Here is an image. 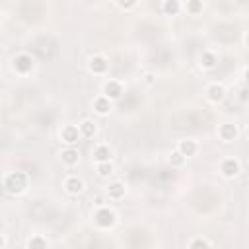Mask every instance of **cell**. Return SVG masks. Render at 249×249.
Wrapping results in <instances>:
<instances>
[{
	"mask_svg": "<svg viewBox=\"0 0 249 249\" xmlns=\"http://www.w3.org/2000/svg\"><path fill=\"white\" fill-rule=\"evenodd\" d=\"M117 6H119L121 10H130V8L136 6V0H130V2H117Z\"/></svg>",
	"mask_w": 249,
	"mask_h": 249,
	"instance_id": "obj_24",
	"label": "cell"
},
{
	"mask_svg": "<svg viewBox=\"0 0 249 249\" xmlns=\"http://www.w3.org/2000/svg\"><path fill=\"white\" fill-rule=\"evenodd\" d=\"M107 196L113 198V200H121V198L124 196V185L119 183V181L109 183V187H107Z\"/></svg>",
	"mask_w": 249,
	"mask_h": 249,
	"instance_id": "obj_16",
	"label": "cell"
},
{
	"mask_svg": "<svg viewBox=\"0 0 249 249\" xmlns=\"http://www.w3.org/2000/svg\"><path fill=\"white\" fill-rule=\"evenodd\" d=\"M121 93H123V86H121V82H117V80H107V82L103 84V95H105L109 101L119 99Z\"/></svg>",
	"mask_w": 249,
	"mask_h": 249,
	"instance_id": "obj_6",
	"label": "cell"
},
{
	"mask_svg": "<svg viewBox=\"0 0 249 249\" xmlns=\"http://www.w3.org/2000/svg\"><path fill=\"white\" fill-rule=\"evenodd\" d=\"M4 245H6V239H4V235L0 233V249H4Z\"/></svg>",
	"mask_w": 249,
	"mask_h": 249,
	"instance_id": "obj_26",
	"label": "cell"
},
{
	"mask_svg": "<svg viewBox=\"0 0 249 249\" xmlns=\"http://www.w3.org/2000/svg\"><path fill=\"white\" fill-rule=\"evenodd\" d=\"M60 160H62V163H64V165L72 167V165H76V163H78L80 154H78V150H76L74 146H68V148H64V150L60 152Z\"/></svg>",
	"mask_w": 249,
	"mask_h": 249,
	"instance_id": "obj_14",
	"label": "cell"
},
{
	"mask_svg": "<svg viewBox=\"0 0 249 249\" xmlns=\"http://www.w3.org/2000/svg\"><path fill=\"white\" fill-rule=\"evenodd\" d=\"M189 249H210V243H208L204 237H195V239L189 243Z\"/></svg>",
	"mask_w": 249,
	"mask_h": 249,
	"instance_id": "obj_23",
	"label": "cell"
},
{
	"mask_svg": "<svg viewBox=\"0 0 249 249\" xmlns=\"http://www.w3.org/2000/svg\"><path fill=\"white\" fill-rule=\"evenodd\" d=\"M216 64H218V56H216L212 51H204V53L200 54V66H202V68L210 70V68H214Z\"/></svg>",
	"mask_w": 249,
	"mask_h": 249,
	"instance_id": "obj_17",
	"label": "cell"
},
{
	"mask_svg": "<svg viewBox=\"0 0 249 249\" xmlns=\"http://www.w3.org/2000/svg\"><path fill=\"white\" fill-rule=\"evenodd\" d=\"M237 134H239V130H237V126L233 123H224L218 128V136H220L222 142H231V140L237 138Z\"/></svg>",
	"mask_w": 249,
	"mask_h": 249,
	"instance_id": "obj_7",
	"label": "cell"
},
{
	"mask_svg": "<svg viewBox=\"0 0 249 249\" xmlns=\"http://www.w3.org/2000/svg\"><path fill=\"white\" fill-rule=\"evenodd\" d=\"M113 173V163L111 161H105V163H97V175L99 177H109Z\"/></svg>",
	"mask_w": 249,
	"mask_h": 249,
	"instance_id": "obj_22",
	"label": "cell"
},
{
	"mask_svg": "<svg viewBox=\"0 0 249 249\" xmlns=\"http://www.w3.org/2000/svg\"><path fill=\"white\" fill-rule=\"evenodd\" d=\"M0 19H2V16H0Z\"/></svg>",
	"mask_w": 249,
	"mask_h": 249,
	"instance_id": "obj_28",
	"label": "cell"
},
{
	"mask_svg": "<svg viewBox=\"0 0 249 249\" xmlns=\"http://www.w3.org/2000/svg\"><path fill=\"white\" fill-rule=\"evenodd\" d=\"M146 82L152 84V82H154V76H152V74H146Z\"/></svg>",
	"mask_w": 249,
	"mask_h": 249,
	"instance_id": "obj_27",
	"label": "cell"
},
{
	"mask_svg": "<svg viewBox=\"0 0 249 249\" xmlns=\"http://www.w3.org/2000/svg\"><path fill=\"white\" fill-rule=\"evenodd\" d=\"M64 189H66L68 195H80V193H84L86 185H84V181H82L80 177L70 175V177L64 179Z\"/></svg>",
	"mask_w": 249,
	"mask_h": 249,
	"instance_id": "obj_9",
	"label": "cell"
},
{
	"mask_svg": "<svg viewBox=\"0 0 249 249\" xmlns=\"http://www.w3.org/2000/svg\"><path fill=\"white\" fill-rule=\"evenodd\" d=\"M202 2L200 0H189L187 4H185V10L191 14V16H196V14H200L202 12Z\"/></svg>",
	"mask_w": 249,
	"mask_h": 249,
	"instance_id": "obj_21",
	"label": "cell"
},
{
	"mask_svg": "<svg viewBox=\"0 0 249 249\" xmlns=\"http://www.w3.org/2000/svg\"><path fill=\"white\" fill-rule=\"evenodd\" d=\"M206 97L212 101V103H220L224 97H226V88L222 84H210L206 88Z\"/></svg>",
	"mask_w": 249,
	"mask_h": 249,
	"instance_id": "obj_11",
	"label": "cell"
},
{
	"mask_svg": "<svg viewBox=\"0 0 249 249\" xmlns=\"http://www.w3.org/2000/svg\"><path fill=\"white\" fill-rule=\"evenodd\" d=\"M115 220H117L115 212H113L111 208H107V206H99V208L95 210V214H93V222H95L99 228H111V226L115 224Z\"/></svg>",
	"mask_w": 249,
	"mask_h": 249,
	"instance_id": "obj_3",
	"label": "cell"
},
{
	"mask_svg": "<svg viewBox=\"0 0 249 249\" xmlns=\"http://www.w3.org/2000/svg\"><path fill=\"white\" fill-rule=\"evenodd\" d=\"M78 130H80V136H84V138H93L95 132H97V123L91 121V119H84V121L78 124Z\"/></svg>",
	"mask_w": 249,
	"mask_h": 249,
	"instance_id": "obj_12",
	"label": "cell"
},
{
	"mask_svg": "<svg viewBox=\"0 0 249 249\" xmlns=\"http://www.w3.org/2000/svg\"><path fill=\"white\" fill-rule=\"evenodd\" d=\"M60 138H62L64 144L74 146V144L78 142V138H80V130H78V126H76V124H66V126H62V130H60Z\"/></svg>",
	"mask_w": 249,
	"mask_h": 249,
	"instance_id": "obj_8",
	"label": "cell"
},
{
	"mask_svg": "<svg viewBox=\"0 0 249 249\" xmlns=\"http://www.w3.org/2000/svg\"><path fill=\"white\" fill-rule=\"evenodd\" d=\"M27 249H47V239L41 235H33L27 239Z\"/></svg>",
	"mask_w": 249,
	"mask_h": 249,
	"instance_id": "obj_19",
	"label": "cell"
},
{
	"mask_svg": "<svg viewBox=\"0 0 249 249\" xmlns=\"http://www.w3.org/2000/svg\"><path fill=\"white\" fill-rule=\"evenodd\" d=\"M111 156H113V152H111V148L105 146V144H99V146L93 148V161H95V163L111 161Z\"/></svg>",
	"mask_w": 249,
	"mask_h": 249,
	"instance_id": "obj_13",
	"label": "cell"
},
{
	"mask_svg": "<svg viewBox=\"0 0 249 249\" xmlns=\"http://www.w3.org/2000/svg\"><path fill=\"white\" fill-rule=\"evenodd\" d=\"M220 171H222L224 177L231 179V177L239 175V171H241V163H239V160H235V158H226V160L220 163Z\"/></svg>",
	"mask_w": 249,
	"mask_h": 249,
	"instance_id": "obj_4",
	"label": "cell"
},
{
	"mask_svg": "<svg viewBox=\"0 0 249 249\" xmlns=\"http://www.w3.org/2000/svg\"><path fill=\"white\" fill-rule=\"evenodd\" d=\"M161 10H163L167 16H175V14L181 10V4H179L177 0H165V2L161 4Z\"/></svg>",
	"mask_w": 249,
	"mask_h": 249,
	"instance_id": "obj_18",
	"label": "cell"
},
{
	"mask_svg": "<svg viewBox=\"0 0 249 249\" xmlns=\"http://www.w3.org/2000/svg\"><path fill=\"white\" fill-rule=\"evenodd\" d=\"M4 189L10 195H19L27 189V175L23 171H10L4 177Z\"/></svg>",
	"mask_w": 249,
	"mask_h": 249,
	"instance_id": "obj_1",
	"label": "cell"
},
{
	"mask_svg": "<svg viewBox=\"0 0 249 249\" xmlns=\"http://www.w3.org/2000/svg\"><path fill=\"white\" fill-rule=\"evenodd\" d=\"M239 99H241V101H247V89H245V88H241V91H239Z\"/></svg>",
	"mask_w": 249,
	"mask_h": 249,
	"instance_id": "obj_25",
	"label": "cell"
},
{
	"mask_svg": "<svg viewBox=\"0 0 249 249\" xmlns=\"http://www.w3.org/2000/svg\"><path fill=\"white\" fill-rule=\"evenodd\" d=\"M185 160H187V158H183L177 150H173V152L169 154V158H167V161H169L171 167H183V165H185Z\"/></svg>",
	"mask_w": 249,
	"mask_h": 249,
	"instance_id": "obj_20",
	"label": "cell"
},
{
	"mask_svg": "<svg viewBox=\"0 0 249 249\" xmlns=\"http://www.w3.org/2000/svg\"><path fill=\"white\" fill-rule=\"evenodd\" d=\"M177 152H179L183 158H191V156H195V154L198 152V144H196L195 140H191V138L179 140V144H177Z\"/></svg>",
	"mask_w": 249,
	"mask_h": 249,
	"instance_id": "obj_10",
	"label": "cell"
},
{
	"mask_svg": "<svg viewBox=\"0 0 249 249\" xmlns=\"http://www.w3.org/2000/svg\"><path fill=\"white\" fill-rule=\"evenodd\" d=\"M93 109H95V113H99V115H107V113L113 109V101H109L105 95H99V97L93 99Z\"/></svg>",
	"mask_w": 249,
	"mask_h": 249,
	"instance_id": "obj_15",
	"label": "cell"
},
{
	"mask_svg": "<svg viewBox=\"0 0 249 249\" xmlns=\"http://www.w3.org/2000/svg\"><path fill=\"white\" fill-rule=\"evenodd\" d=\"M33 66H35V60H33V56L27 54V53H19V54H16V56L12 58V68H14L18 74H27V72L33 70Z\"/></svg>",
	"mask_w": 249,
	"mask_h": 249,
	"instance_id": "obj_2",
	"label": "cell"
},
{
	"mask_svg": "<svg viewBox=\"0 0 249 249\" xmlns=\"http://www.w3.org/2000/svg\"><path fill=\"white\" fill-rule=\"evenodd\" d=\"M88 68L91 74H105L109 70V60L101 54H93L89 60H88Z\"/></svg>",
	"mask_w": 249,
	"mask_h": 249,
	"instance_id": "obj_5",
	"label": "cell"
}]
</instances>
